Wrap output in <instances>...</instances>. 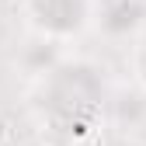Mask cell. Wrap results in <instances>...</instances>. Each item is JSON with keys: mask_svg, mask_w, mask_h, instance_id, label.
I'll use <instances>...</instances> for the list:
<instances>
[{"mask_svg": "<svg viewBox=\"0 0 146 146\" xmlns=\"http://www.w3.org/2000/svg\"><path fill=\"white\" fill-rule=\"evenodd\" d=\"M17 7L25 31L56 49L84 42L101 17V0H17Z\"/></svg>", "mask_w": 146, "mask_h": 146, "instance_id": "cell-2", "label": "cell"}, {"mask_svg": "<svg viewBox=\"0 0 146 146\" xmlns=\"http://www.w3.org/2000/svg\"><path fill=\"white\" fill-rule=\"evenodd\" d=\"M129 77L139 94H146V25L136 31V38L129 45Z\"/></svg>", "mask_w": 146, "mask_h": 146, "instance_id": "cell-3", "label": "cell"}, {"mask_svg": "<svg viewBox=\"0 0 146 146\" xmlns=\"http://www.w3.org/2000/svg\"><path fill=\"white\" fill-rule=\"evenodd\" d=\"M111 98L115 90L94 59L59 52L28 80L25 108L42 146H94L111 125Z\"/></svg>", "mask_w": 146, "mask_h": 146, "instance_id": "cell-1", "label": "cell"}]
</instances>
